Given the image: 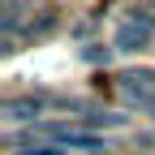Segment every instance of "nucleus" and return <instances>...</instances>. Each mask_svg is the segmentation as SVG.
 Masks as SVG:
<instances>
[{
	"instance_id": "obj_6",
	"label": "nucleus",
	"mask_w": 155,
	"mask_h": 155,
	"mask_svg": "<svg viewBox=\"0 0 155 155\" xmlns=\"http://www.w3.org/2000/svg\"><path fill=\"white\" fill-rule=\"evenodd\" d=\"M22 155H61L56 147H30V151H22Z\"/></svg>"
},
{
	"instance_id": "obj_3",
	"label": "nucleus",
	"mask_w": 155,
	"mask_h": 155,
	"mask_svg": "<svg viewBox=\"0 0 155 155\" xmlns=\"http://www.w3.org/2000/svg\"><path fill=\"white\" fill-rule=\"evenodd\" d=\"M52 138L56 142H69V147H82V151H99L104 142L95 134H82V129H69V125H52Z\"/></svg>"
},
{
	"instance_id": "obj_7",
	"label": "nucleus",
	"mask_w": 155,
	"mask_h": 155,
	"mask_svg": "<svg viewBox=\"0 0 155 155\" xmlns=\"http://www.w3.org/2000/svg\"><path fill=\"white\" fill-rule=\"evenodd\" d=\"M151 17H155V9H151Z\"/></svg>"
},
{
	"instance_id": "obj_2",
	"label": "nucleus",
	"mask_w": 155,
	"mask_h": 155,
	"mask_svg": "<svg viewBox=\"0 0 155 155\" xmlns=\"http://www.w3.org/2000/svg\"><path fill=\"white\" fill-rule=\"evenodd\" d=\"M151 43V22L147 17H129V22L116 26V48L121 52H142Z\"/></svg>"
},
{
	"instance_id": "obj_1",
	"label": "nucleus",
	"mask_w": 155,
	"mask_h": 155,
	"mask_svg": "<svg viewBox=\"0 0 155 155\" xmlns=\"http://www.w3.org/2000/svg\"><path fill=\"white\" fill-rule=\"evenodd\" d=\"M116 86H121L125 99L151 104V99H155V69H125L121 78H116Z\"/></svg>"
},
{
	"instance_id": "obj_4",
	"label": "nucleus",
	"mask_w": 155,
	"mask_h": 155,
	"mask_svg": "<svg viewBox=\"0 0 155 155\" xmlns=\"http://www.w3.org/2000/svg\"><path fill=\"white\" fill-rule=\"evenodd\" d=\"M35 116H39V104L35 99H9L5 104V121L13 125V121H35Z\"/></svg>"
},
{
	"instance_id": "obj_5",
	"label": "nucleus",
	"mask_w": 155,
	"mask_h": 155,
	"mask_svg": "<svg viewBox=\"0 0 155 155\" xmlns=\"http://www.w3.org/2000/svg\"><path fill=\"white\" fill-rule=\"evenodd\" d=\"M82 121H86V125H91V121H95V125H121V116H108V112H82Z\"/></svg>"
}]
</instances>
